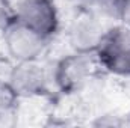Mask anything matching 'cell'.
Wrapping results in <instances>:
<instances>
[{"label": "cell", "instance_id": "obj_5", "mask_svg": "<svg viewBox=\"0 0 130 128\" xmlns=\"http://www.w3.org/2000/svg\"><path fill=\"white\" fill-rule=\"evenodd\" d=\"M52 80V72L44 66L41 59L38 60H26V62H15L9 83L20 95L24 98H41L48 94V86Z\"/></svg>", "mask_w": 130, "mask_h": 128}, {"label": "cell", "instance_id": "obj_8", "mask_svg": "<svg viewBox=\"0 0 130 128\" xmlns=\"http://www.w3.org/2000/svg\"><path fill=\"white\" fill-rule=\"evenodd\" d=\"M15 21V5H12L11 0H0V33L3 35L5 30Z\"/></svg>", "mask_w": 130, "mask_h": 128}, {"label": "cell", "instance_id": "obj_1", "mask_svg": "<svg viewBox=\"0 0 130 128\" xmlns=\"http://www.w3.org/2000/svg\"><path fill=\"white\" fill-rule=\"evenodd\" d=\"M98 71L94 54L71 51L56 60L52 71V80L62 95L76 96L97 78Z\"/></svg>", "mask_w": 130, "mask_h": 128}, {"label": "cell", "instance_id": "obj_4", "mask_svg": "<svg viewBox=\"0 0 130 128\" xmlns=\"http://www.w3.org/2000/svg\"><path fill=\"white\" fill-rule=\"evenodd\" d=\"M3 42L6 54L14 62H26L41 59L48 48L50 39L15 21L5 30Z\"/></svg>", "mask_w": 130, "mask_h": 128}, {"label": "cell", "instance_id": "obj_7", "mask_svg": "<svg viewBox=\"0 0 130 128\" xmlns=\"http://www.w3.org/2000/svg\"><path fill=\"white\" fill-rule=\"evenodd\" d=\"M21 98L15 92L12 84L8 81H0V113H12L18 110Z\"/></svg>", "mask_w": 130, "mask_h": 128}, {"label": "cell", "instance_id": "obj_3", "mask_svg": "<svg viewBox=\"0 0 130 128\" xmlns=\"http://www.w3.org/2000/svg\"><path fill=\"white\" fill-rule=\"evenodd\" d=\"M15 17L20 24L50 41L61 30V12L56 0H18Z\"/></svg>", "mask_w": 130, "mask_h": 128}, {"label": "cell", "instance_id": "obj_6", "mask_svg": "<svg viewBox=\"0 0 130 128\" xmlns=\"http://www.w3.org/2000/svg\"><path fill=\"white\" fill-rule=\"evenodd\" d=\"M103 18L89 11H77L67 29V42L73 51L94 54L106 32Z\"/></svg>", "mask_w": 130, "mask_h": 128}, {"label": "cell", "instance_id": "obj_10", "mask_svg": "<svg viewBox=\"0 0 130 128\" xmlns=\"http://www.w3.org/2000/svg\"><path fill=\"white\" fill-rule=\"evenodd\" d=\"M14 60L8 54H0V81H8L14 68Z\"/></svg>", "mask_w": 130, "mask_h": 128}, {"label": "cell", "instance_id": "obj_12", "mask_svg": "<svg viewBox=\"0 0 130 128\" xmlns=\"http://www.w3.org/2000/svg\"><path fill=\"white\" fill-rule=\"evenodd\" d=\"M126 119H127V124L130 125V110H129V113H127V118H126Z\"/></svg>", "mask_w": 130, "mask_h": 128}, {"label": "cell", "instance_id": "obj_2", "mask_svg": "<svg viewBox=\"0 0 130 128\" xmlns=\"http://www.w3.org/2000/svg\"><path fill=\"white\" fill-rule=\"evenodd\" d=\"M94 57L101 72L130 80V29L123 24L107 27Z\"/></svg>", "mask_w": 130, "mask_h": 128}, {"label": "cell", "instance_id": "obj_9", "mask_svg": "<svg viewBox=\"0 0 130 128\" xmlns=\"http://www.w3.org/2000/svg\"><path fill=\"white\" fill-rule=\"evenodd\" d=\"M126 124H127V119H123L120 115L112 112H101L91 122V125L94 127H123Z\"/></svg>", "mask_w": 130, "mask_h": 128}, {"label": "cell", "instance_id": "obj_11", "mask_svg": "<svg viewBox=\"0 0 130 128\" xmlns=\"http://www.w3.org/2000/svg\"><path fill=\"white\" fill-rule=\"evenodd\" d=\"M118 23L124 27L130 29V0H121L120 5V14H118Z\"/></svg>", "mask_w": 130, "mask_h": 128}]
</instances>
